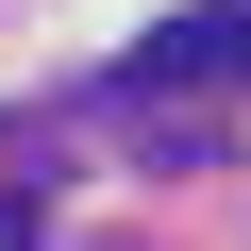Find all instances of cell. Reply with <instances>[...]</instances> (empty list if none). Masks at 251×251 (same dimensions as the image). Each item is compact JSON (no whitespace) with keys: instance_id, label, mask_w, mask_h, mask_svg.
<instances>
[{"instance_id":"6da1fadb","label":"cell","mask_w":251,"mask_h":251,"mask_svg":"<svg viewBox=\"0 0 251 251\" xmlns=\"http://www.w3.org/2000/svg\"><path fill=\"white\" fill-rule=\"evenodd\" d=\"M201 34H218V67H251V0H218V17H201Z\"/></svg>"},{"instance_id":"7a4b0ae2","label":"cell","mask_w":251,"mask_h":251,"mask_svg":"<svg viewBox=\"0 0 251 251\" xmlns=\"http://www.w3.org/2000/svg\"><path fill=\"white\" fill-rule=\"evenodd\" d=\"M0 251H34V201H0Z\"/></svg>"}]
</instances>
